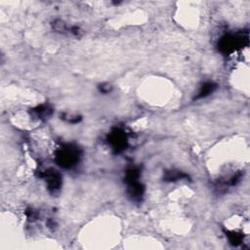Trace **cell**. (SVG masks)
I'll list each match as a JSON object with an SVG mask.
<instances>
[{
	"label": "cell",
	"instance_id": "1",
	"mask_svg": "<svg viewBox=\"0 0 250 250\" xmlns=\"http://www.w3.org/2000/svg\"><path fill=\"white\" fill-rule=\"evenodd\" d=\"M81 158V151L74 145L66 144L60 147L55 153V160L59 166L71 169L76 166Z\"/></svg>",
	"mask_w": 250,
	"mask_h": 250
},
{
	"label": "cell",
	"instance_id": "2",
	"mask_svg": "<svg viewBox=\"0 0 250 250\" xmlns=\"http://www.w3.org/2000/svg\"><path fill=\"white\" fill-rule=\"evenodd\" d=\"M141 171L139 167H129L125 173V183L127 184V193L134 202H141L145 187L139 181Z\"/></svg>",
	"mask_w": 250,
	"mask_h": 250
},
{
	"label": "cell",
	"instance_id": "3",
	"mask_svg": "<svg viewBox=\"0 0 250 250\" xmlns=\"http://www.w3.org/2000/svg\"><path fill=\"white\" fill-rule=\"evenodd\" d=\"M108 143L116 154H120L128 147V137L121 128H115L108 136Z\"/></svg>",
	"mask_w": 250,
	"mask_h": 250
},
{
	"label": "cell",
	"instance_id": "4",
	"mask_svg": "<svg viewBox=\"0 0 250 250\" xmlns=\"http://www.w3.org/2000/svg\"><path fill=\"white\" fill-rule=\"evenodd\" d=\"M242 44V35H234L227 34L223 36L218 44L219 51L225 55H229L233 53L239 45Z\"/></svg>",
	"mask_w": 250,
	"mask_h": 250
},
{
	"label": "cell",
	"instance_id": "5",
	"mask_svg": "<svg viewBox=\"0 0 250 250\" xmlns=\"http://www.w3.org/2000/svg\"><path fill=\"white\" fill-rule=\"evenodd\" d=\"M39 176L45 180L47 188L50 192L56 193L57 191H60L62 187V177L60 173H58L56 170L47 169V170L41 171Z\"/></svg>",
	"mask_w": 250,
	"mask_h": 250
},
{
	"label": "cell",
	"instance_id": "6",
	"mask_svg": "<svg viewBox=\"0 0 250 250\" xmlns=\"http://www.w3.org/2000/svg\"><path fill=\"white\" fill-rule=\"evenodd\" d=\"M217 89V84L212 82V81H208V82H206L203 84V86L201 87V89H199L197 95L195 96V100H198V99H204V98H206L207 96H209L210 94H212L215 90Z\"/></svg>",
	"mask_w": 250,
	"mask_h": 250
},
{
	"label": "cell",
	"instance_id": "7",
	"mask_svg": "<svg viewBox=\"0 0 250 250\" xmlns=\"http://www.w3.org/2000/svg\"><path fill=\"white\" fill-rule=\"evenodd\" d=\"M31 113L34 118H37L38 119H45L52 115V109L48 105H40L32 109Z\"/></svg>",
	"mask_w": 250,
	"mask_h": 250
},
{
	"label": "cell",
	"instance_id": "8",
	"mask_svg": "<svg viewBox=\"0 0 250 250\" xmlns=\"http://www.w3.org/2000/svg\"><path fill=\"white\" fill-rule=\"evenodd\" d=\"M189 178V176L187 174H185L184 172L178 171V170H169L165 172L164 175V181L167 182H174V181H178V180H183V179H187Z\"/></svg>",
	"mask_w": 250,
	"mask_h": 250
},
{
	"label": "cell",
	"instance_id": "9",
	"mask_svg": "<svg viewBox=\"0 0 250 250\" xmlns=\"http://www.w3.org/2000/svg\"><path fill=\"white\" fill-rule=\"evenodd\" d=\"M226 234H227V236H228V238H229V241H230L233 245L237 246V245H239V244L242 243L243 237H242V235H241V234H237V233H235V232H229V231H227Z\"/></svg>",
	"mask_w": 250,
	"mask_h": 250
},
{
	"label": "cell",
	"instance_id": "10",
	"mask_svg": "<svg viewBox=\"0 0 250 250\" xmlns=\"http://www.w3.org/2000/svg\"><path fill=\"white\" fill-rule=\"evenodd\" d=\"M100 90H101L102 93H109L111 91V86L110 85H101Z\"/></svg>",
	"mask_w": 250,
	"mask_h": 250
}]
</instances>
